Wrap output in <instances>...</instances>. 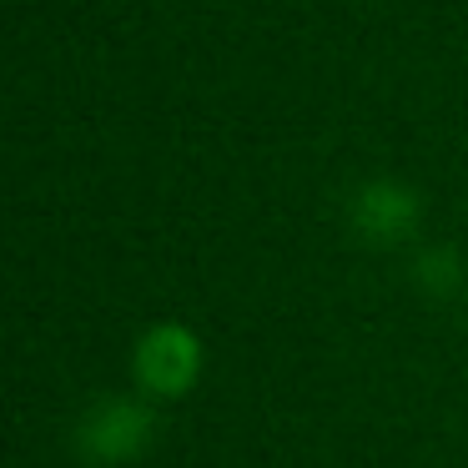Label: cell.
I'll list each match as a JSON object with an SVG mask.
<instances>
[{
	"mask_svg": "<svg viewBox=\"0 0 468 468\" xmlns=\"http://www.w3.org/2000/svg\"><path fill=\"white\" fill-rule=\"evenodd\" d=\"M347 227H353V237H363L367 247H383V252L418 242V232H423V197L403 176H367L347 197Z\"/></svg>",
	"mask_w": 468,
	"mask_h": 468,
	"instance_id": "obj_3",
	"label": "cell"
},
{
	"mask_svg": "<svg viewBox=\"0 0 468 468\" xmlns=\"http://www.w3.org/2000/svg\"><path fill=\"white\" fill-rule=\"evenodd\" d=\"M413 277L428 287V292H458V287L468 282L463 257H458L453 247H423L418 262H413Z\"/></svg>",
	"mask_w": 468,
	"mask_h": 468,
	"instance_id": "obj_4",
	"label": "cell"
},
{
	"mask_svg": "<svg viewBox=\"0 0 468 468\" xmlns=\"http://www.w3.org/2000/svg\"><path fill=\"white\" fill-rule=\"evenodd\" d=\"M156 428H162L156 398H146V393H96L91 403L81 408V418H76L71 443L91 468H126V463L152 453Z\"/></svg>",
	"mask_w": 468,
	"mask_h": 468,
	"instance_id": "obj_1",
	"label": "cell"
},
{
	"mask_svg": "<svg viewBox=\"0 0 468 468\" xmlns=\"http://www.w3.org/2000/svg\"><path fill=\"white\" fill-rule=\"evenodd\" d=\"M207 373V343L192 323L162 317L132 343V383L156 403H182Z\"/></svg>",
	"mask_w": 468,
	"mask_h": 468,
	"instance_id": "obj_2",
	"label": "cell"
}]
</instances>
